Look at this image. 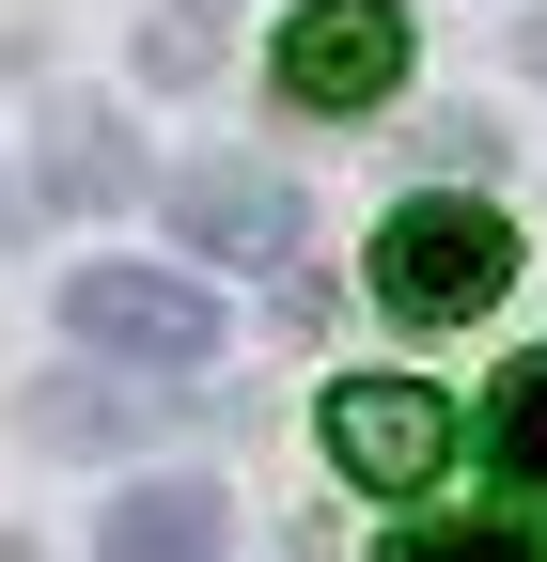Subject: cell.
<instances>
[{
  "label": "cell",
  "mask_w": 547,
  "mask_h": 562,
  "mask_svg": "<svg viewBox=\"0 0 547 562\" xmlns=\"http://www.w3.org/2000/svg\"><path fill=\"white\" fill-rule=\"evenodd\" d=\"M516 281V235H501V203L485 188H423V203H391V235H376V297L406 328H469Z\"/></svg>",
  "instance_id": "cell-1"
},
{
  "label": "cell",
  "mask_w": 547,
  "mask_h": 562,
  "mask_svg": "<svg viewBox=\"0 0 547 562\" xmlns=\"http://www.w3.org/2000/svg\"><path fill=\"white\" fill-rule=\"evenodd\" d=\"M63 328L94 344V360H142V375H203L220 360V297L172 266H79L63 281Z\"/></svg>",
  "instance_id": "cell-2"
},
{
  "label": "cell",
  "mask_w": 547,
  "mask_h": 562,
  "mask_svg": "<svg viewBox=\"0 0 547 562\" xmlns=\"http://www.w3.org/2000/svg\"><path fill=\"white\" fill-rule=\"evenodd\" d=\"M266 63H282V110H328V125H345V110H391L406 16H391V0H298Z\"/></svg>",
  "instance_id": "cell-3"
},
{
  "label": "cell",
  "mask_w": 547,
  "mask_h": 562,
  "mask_svg": "<svg viewBox=\"0 0 547 562\" xmlns=\"http://www.w3.org/2000/svg\"><path fill=\"white\" fill-rule=\"evenodd\" d=\"M328 469H345V484H438V469H454V406H438L423 375L328 391Z\"/></svg>",
  "instance_id": "cell-4"
},
{
  "label": "cell",
  "mask_w": 547,
  "mask_h": 562,
  "mask_svg": "<svg viewBox=\"0 0 547 562\" xmlns=\"http://www.w3.org/2000/svg\"><path fill=\"white\" fill-rule=\"evenodd\" d=\"M172 235L203 266H298V188L266 157H203V172H172Z\"/></svg>",
  "instance_id": "cell-5"
},
{
  "label": "cell",
  "mask_w": 547,
  "mask_h": 562,
  "mask_svg": "<svg viewBox=\"0 0 547 562\" xmlns=\"http://www.w3.org/2000/svg\"><path fill=\"white\" fill-rule=\"evenodd\" d=\"M94 562H220V484H125V501L94 516Z\"/></svg>",
  "instance_id": "cell-6"
},
{
  "label": "cell",
  "mask_w": 547,
  "mask_h": 562,
  "mask_svg": "<svg viewBox=\"0 0 547 562\" xmlns=\"http://www.w3.org/2000/svg\"><path fill=\"white\" fill-rule=\"evenodd\" d=\"M47 203H142V140H125V110H63L47 125Z\"/></svg>",
  "instance_id": "cell-7"
},
{
  "label": "cell",
  "mask_w": 547,
  "mask_h": 562,
  "mask_svg": "<svg viewBox=\"0 0 547 562\" xmlns=\"http://www.w3.org/2000/svg\"><path fill=\"white\" fill-rule=\"evenodd\" d=\"M376 562H547V516H532V501H485V516H391Z\"/></svg>",
  "instance_id": "cell-8"
},
{
  "label": "cell",
  "mask_w": 547,
  "mask_h": 562,
  "mask_svg": "<svg viewBox=\"0 0 547 562\" xmlns=\"http://www.w3.org/2000/svg\"><path fill=\"white\" fill-rule=\"evenodd\" d=\"M485 469H501L516 501L547 516V344H532V360H516V375L485 391Z\"/></svg>",
  "instance_id": "cell-9"
},
{
  "label": "cell",
  "mask_w": 547,
  "mask_h": 562,
  "mask_svg": "<svg viewBox=\"0 0 547 562\" xmlns=\"http://www.w3.org/2000/svg\"><path fill=\"white\" fill-rule=\"evenodd\" d=\"M32 422H47L63 453H125V438H142V406H110V391H47Z\"/></svg>",
  "instance_id": "cell-10"
},
{
  "label": "cell",
  "mask_w": 547,
  "mask_h": 562,
  "mask_svg": "<svg viewBox=\"0 0 547 562\" xmlns=\"http://www.w3.org/2000/svg\"><path fill=\"white\" fill-rule=\"evenodd\" d=\"M516 47H532V79H547V16H532V32H516Z\"/></svg>",
  "instance_id": "cell-11"
},
{
  "label": "cell",
  "mask_w": 547,
  "mask_h": 562,
  "mask_svg": "<svg viewBox=\"0 0 547 562\" xmlns=\"http://www.w3.org/2000/svg\"><path fill=\"white\" fill-rule=\"evenodd\" d=\"M0 562H32V547H16V531H0Z\"/></svg>",
  "instance_id": "cell-12"
}]
</instances>
